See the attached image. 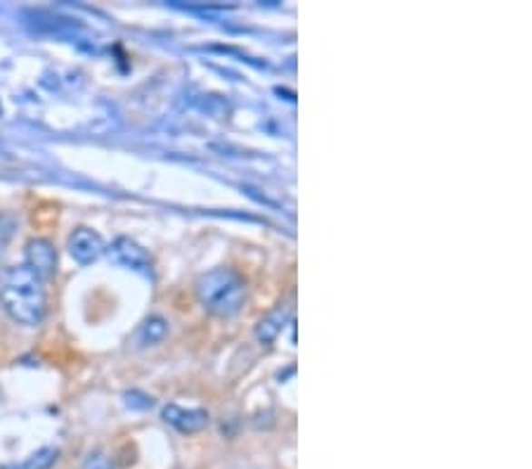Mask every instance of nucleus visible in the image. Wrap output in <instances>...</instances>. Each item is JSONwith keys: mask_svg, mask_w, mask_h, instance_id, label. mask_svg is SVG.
Listing matches in <instances>:
<instances>
[{"mask_svg": "<svg viewBox=\"0 0 532 469\" xmlns=\"http://www.w3.org/2000/svg\"><path fill=\"white\" fill-rule=\"evenodd\" d=\"M0 306L19 325L38 327L48 308L45 280L29 265H10L0 273Z\"/></svg>", "mask_w": 532, "mask_h": 469, "instance_id": "f257e3e1", "label": "nucleus"}, {"mask_svg": "<svg viewBox=\"0 0 532 469\" xmlns=\"http://www.w3.org/2000/svg\"><path fill=\"white\" fill-rule=\"evenodd\" d=\"M197 299L211 315L232 318L246 304V283L230 268H213L197 277Z\"/></svg>", "mask_w": 532, "mask_h": 469, "instance_id": "f03ea898", "label": "nucleus"}, {"mask_svg": "<svg viewBox=\"0 0 532 469\" xmlns=\"http://www.w3.org/2000/svg\"><path fill=\"white\" fill-rule=\"evenodd\" d=\"M66 249L72 254V259L81 265L95 264L102 254L107 252L104 247V240L95 230L90 228H76L72 234H69V242H66Z\"/></svg>", "mask_w": 532, "mask_h": 469, "instance_id": "7ed1b4c3", "label": "nucleus"}, {"mask_svg": "<svg viewBox=\"0 0 532 469\" xmlns=\"http://www.w3.org/2000/svg\"><path fill=\"white\" fill-rule=\"evenodd\" d=\"M107 252L112 256V261L123 265V268H131V271L138 273L152 271V256L147 254V249L140 247L138 242L131 240V237H116Z\"/></svg>", "mask_w": 532, "mask_h": 469, "instance_id": "20e7f679", "label": "nucleus"}, {"mask_svg": "<svg viewBox=\"0 0 532 469\" xmlns=\"http://www.w3.org/2000/svg\"><path fill=\"white\" fill-rule=\"evenodd\" d=\"M26 264L31 271L36 273L38 277L48 280V277L54 275L57 271V252H54L53 242L43 240V237H36V240H29L26 244Z\"/></svg>", "mask_w": 532, "mask_h": 469, "instance_id": "39448f33", "label": "nucleus"}, {"mask_svg": "<svg viewBox=\"0 0 532 469\" xmlns=\"http://www.w3.org/2000/svg\"><path fill=\"white\" fill-rule=\"evenodd\" d=\"M162 417H163V422H168L171 427H175L178 432H182V434L202 432V429L209 424V413H206V410H202V408L185 410L175 404L166 405L162 413Z\"/></svg>", "mask_w": 532, "mask_h": 469, "instance_id": "423d86ee", "label": "nucleus"}, {"mask_svg": "<svg viewBox=\"0 0 532 469\" xmlns=\"http://www.w3.org/2000/svg\"><path fill=\"white\" fill-rule=\"evenodd\" d=\"M287 323H291V306L289 304H280L275 311H270L261 323L256 325V339L261 344H272L280 332L287 327Z\"/></svg>", "mask_w": 532, "mask_h": 469, "instance_id": "0eeeda50", "label": "nucleus"}, {"mask_svg": "<svg viewBox=\"0 0 532 469\" xmlns=\"http://www.w3.org/2000/svg\"><path fill=\"white\" fill-rule=\"evenodd\" d=\"M57 448H41V451L31 453L26 460L15 464H5V467L0 469H50L54 463H57Z\"/></svg>", "mask_w": 532, "mask_h": 469, "instance_id": "6e6552de", "label": "nucleus"}, {"mask_svg": "<svg viewBox=\"0 0 532 469\" xmlns=\"http://www.w3.org/2000/svg\"><path fill=\"white\" fill-rule=\"evenodd\" d=\"M166 332H168L166 320H163L162 315H154V318H150L143 327H140L138 344L140 346H154V344H159L163 337H166Z\"/></svg>", "mask_w": 532, "mask_h": 469, "instance_id": "1a4fd4ad", "label": "nucleus"}, {"mask_svg": "<svg viewBox=\"0 0 532 469\" xmlns=\"http://www.w3.org/2000/svg\"><path fill=\"white\" fill-rule=\"evenodd\" d=\"M15 233H17V218L13 214H0V254L5 252Z\"/></svg>", "mask_w": 532, "mask_h": 469, "instance_id": "9d476101", "label": "nucleus"}, {"mask_svg": "<svg viewBox=\"0 0 532 469\" xmlns=\"http://www.w3.org/2000/svg\"><path fill=\"white\" fill-rule=\"evenodd\" d=\"M84 469H112V464H109V460L102 453H95V455H90L85 460Z\"/></svg>", "mask_w": 532, "mask_h": 469, "instance_id": "9b49d317", "label": "nucleus"}]
</instances>
